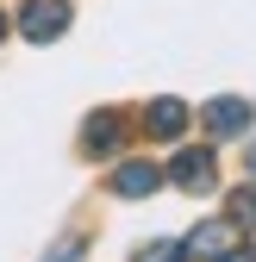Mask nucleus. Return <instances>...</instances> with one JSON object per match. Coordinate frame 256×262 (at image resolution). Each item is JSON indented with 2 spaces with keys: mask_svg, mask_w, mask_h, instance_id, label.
<instances>
[{
  "mask_svg": "<svg viewBox=\"0 0 256 262\" xmlns=\"http://www.w3.org/2000/svg\"><path fill=\"white\" fill-rule=\"evenodd\" d=\"M69 0H25V7L13 13V25H19V38H31V44H56L62 31H69Z\"/></svg>",
  "mask_w": 256,
  "mask_h": 262,
  "instance_id": "f257e3e1",
  "label": "nucleus"
},
{
  "mask_svg": "<svg viewBox=\"0 0 256 262\" xmlns=\"http://www.w3.org/2000/svg\"><path fill=\"white\" fill-rule=\"evenodd\" d=\"M181 193H212V181H219V162H212V150L206 144H194V150H175V162L163 169Z\"/></svg>",
  "mask_w": 256,
  "mask_h": 262,
  "instance_id": "f03ea898",
  "label": "nucleus"
},
{
  "mask_svg": "<svg viewBox=\"0 0 256 262\" xmlns=\"http://www.w3.org/2000/svg\"><path fill=\"white\" fill-rule=\"evenodd\" d=\"M163 181H169V175L156 169V162H144V156H132V162L113 169V193H119V200H144V193H156Z\"/></svg>",
  "mask_w": 256,
  "mask_h": 262,
  "instance_id": "7ed1b4c3",
  "label": "nucleus"
},
{
  "mask_svg": "<svg viewBox=\"0 0 256 262\" xmlns=\"http://www.w3.org/2000/svg\"><path fill=\"white\" fill-rule=\"evenodd\" d=\"M231 231H238L231 219H206V225H194V231L181 237L187 262H194V256H225V250H231Z\"/></svg>",
  "mask_w": 256,
  "mask_h": 262,
  "instance_id": "20e7f679",
  "label": "nucleus"
},
{
  "mask_svg": "<svg viewBox=\"0 0 256 262\" xmlns=\"http://www.w3.org/2000/svg\"><path fill=\"white\" fill-rule=\"evenodd\" d=\"M200 125L212 131V138H244V131H250V106L225 94V100H212V106L200 113Z\"/></svg>",
  "mask_w": 256,
  "mask_h": 262,
  "instance_id": "39448f33",
  "label": "nucleus"
},
{
  "mask_svg": "<svg viewBox=\"0 0 256 262\" xmlns=\"http://www.w3.org/2000/svg\"><path fill=\"white\" fill-rule=\"evenodd\" d=\"M119 138H125L119 113H88V125H81V150H88V156H113Z\"/></svg>",
  "mask_w": 256,
  "mask_h": 262,
  "instance_id": "423d86ee",
  "label": "nucleus"
},
{
  "mask_svg": "<svg viewBox=\"0 0 256 262\" xmlns=\"http://www.w3.org/2000/svg\"><path fill=\"white\" fill-rule=\"evenodd\" d=\"M144 131H150V138H181V131H187V106L181 100H150L144 106Z\"/></svg>",
  "mask_w": 256,
  "mask_h": 262,
  "instance_id": "0eeeda50",
  "label": "nucleus"
},
{
  "mask_svg": "<svg viewBox=\"0 0 256 262\" xmlns=\"http://www.w3.org/2000/svg\"><path fill=\"white\" fill-rule=\"evenodd\" d=\"M225 219H231V225H256V181L231 187V200H225Z\"/></svg>",
  "mask_w": 256,
  "mask_h": 262,
  "instance_id": "6e6552de",
  "label": "nucleus"
},
{
  "mask_svg": "<svg viewBox=\"0 0 256 262\" xmlns=\"http://www.w3.org/2000/svg\"><path fill=\"white\" fill-rule=\"evenodd\" d=\"M138 262H187V250L181 244H150V250H138Z\"/></svg>",
  "mask_w": 256,
  "mask_h": 262,
  "instance_id": "1a4fd4ad",
  "label": "nucleus"
},
{
  "mask_svg": "<svg viewBox=\"0 0 256 262\" xmlns=\"http://www.w3.org/2000/svg\"><path fill=\"white\" fill-rule=\"evenodd\" d=\"M75 256H81V244H62V250H50L44 262H75Z\"/></svg>",
  "mask_w": 256,
  "mask_h": 262,
  "instance_id": "9d476101",
  "label": "nucleus"
},
{
  "mask_svg": "<svg viewBox=\"0 0 256 262\" xmlns=\"http://www.w3.org/2000/svg\"><path fill=\"white\" fill-rule=\"evenodd\" d=\"M212 262H256L250 250H225V256H212Z\"/></svg>",
  "mask_w": 256,
  "mask_h": 262,
  "instance_id": "9b49d317",
  "label": "nucleus"
},
{
  "mask_svg": "<svg viewBox=\"0 0 256 262\" xmlns=\"http://www.w3.org/2000/svg\"><path fill=\"white\" fill-rule=\"evenodd\" d=\"M0 38H7V13H0Z\"/></svg>",
  "mask_w": 256,
  "mask_h": 262,
  "instance_id": "f8f14e48",
  "label": "nucleus"
}]
</instances>
